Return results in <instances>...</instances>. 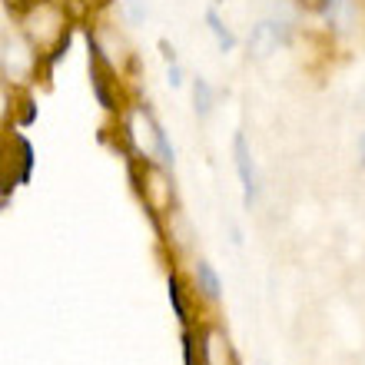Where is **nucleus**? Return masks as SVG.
I'll return each mask as SVG.
<instances>
[{
  "mask_svg": "<svg viewBox=\"0 0 365 365\" xmlns=\"http://www.w3.org/2000/svg\"><path fill=\"white\" fill-rule=\"evenodd\" d=\"M359 160H362V166H365V136H359Z\"/></svg>",
  "mask_w": 365,
  "mask_h": 365,
  "instance_id": "nucleus-11",
  "label": "nucleus"
},
{
  "mask_svg": "<svg viewBox=\"0 0 365 365\" xmlns=\"http://www.w3.org/2000/svg\"><path fill=\"white\" fill-rule=\"evenodd\" d=\"M286 40H289V34L282 20H259L250 34V53L256 60H262V57H269L272 50L282 47Z\"/></svg>",
  "mask_w": 365,
  "mask_h": 365,
  "instance_id": "nucleus-4",
  "label": "nucleus"
},
{
  "mask_svg": "<svg viewBox=\"0 0 365 365\" xmlns=\"http://www.w3.org/2000/svg\"><path fill=\"white\" fill-rule=\"evenodd\" d=\"M206 27L212 30V37H216V43H220L222 53H230V50L236 47V37L230 34V27L220 20V14H216V10H206Z\"/></svg>",
  "mask_w": 365,
  "mask_h": 365,
  "instance_id": "nucleus-8",
  "label": "nucleus"
},
{
  "mask_svg": "<svg viewBox=\"0 0 365 365\" xmlns=\"http://www.w3.org/2000/svg\"><path fill=\"white\" fill-rule=\"evenodd\" d=\"M40 0H7V7H10V14L14 17H24V14H30V10L37 7Z\"/></svg>",
  "mask_w": 365,
  "mask_h": 365,
  "instance_id": "nucleus-9",
  "label": "nucleus"
},
{
  "mask_svg": "<svg viewBox=\"0 0 365 365\" xmlns=\"http://www.w3.org/2000/svg\"><path fill=\"white\" fill-rule=\"evenodd\" d=\"M20 20H24V34H27V43L34 47V53H53V50H60V43H67V17L50 0H40Z\"/></svg>",
  "mask_w": 365,
  "mask_h": 365,
  "instance_id": "nucleus-1",
  "label": "nucleus"
},
{
  "mask_svg": "<svg viewBox=\"0 0 365 365\" xmlns=\"http://www.w3.org/2000/svg\"><path fill=\"white\" fill-rule=\"evenodd\" d=\"M299 4H302V7H309V10H329V4H332V0H299Z\"/></svg>",
  "mask_w": 365,
  "mask_h": 365,
  "instance_id": "nucleus-10",
  "label": "nucleus"
},
{
  "mask_svg": "<svg viewBox=\"0 0 365 365\" xmlns=\"http://www.w3.org/2000/svg\"><path fill=\"white\" fill-rule=\"evenodd\" d=\"M232 163H236V176L242 186V202H246V210H252L259 200V180H256V163H252L250 143L242 133L232 136Z\"/></svg>",
  "mask_w": 365,
  "mask_h": 365,
  "instance_id": "nucleus-2",
  "label": "nucleus"
},
{
  "mask_svg": "<svg viewBox=\"0 0 365 365\" xmlns=\"http://www.w3.org/2000/svg\"><path fill=\"white\" fill-rule=\"evenodd\" d=\"M196 286H200V292H202L206 299H220V292H222L220 276L212 272V266H210L206 259L196 262Z\"/></svg>",
  "mask_w": 365,
  "mask_h": 365,
  "instance_id": "nucleus-6",
  "label": "nucleus"
},
{
  "mask_svg": "<svg viewBox=\"0 0 365 365\" xmlns=\"http://www.w3.org/2000/svg\"><path fill=\"white\" fill-rule=\"evenodd\" d=\"M200 349H202V365H236L230 339L222 336L220 329H206Z\"/></svg>",
  "mask_w": 365,
  "mask_h": 365,
  "instance_id": "nucleus-5",
  "label": "nucleus"
},
{
  "mask_svg": "<svg viewBox=\"0 0 365 365\" xmlns=\"http://www.w3.org/2000/svg\"><path fill=\"white\" fill-rule=\"evenodd\" d=\"M212 100H216V96H212L210 83H206L202 77L192 80V110H196V116H200V120H206V116L212 113Z\"/></svg>",
  "mask_w": 365,
  "mask_h": 365,
  "instance_id": "nucleus-7",
  "label": "nucleus"
},
{
  "mask_svg": "<svg viewBox=\"0 0 365 365\" xmlns=\"http://www.w3.org/2000/svg\"><path fill=\"white\" fill-rule=\"evenodd\" d=\"M143 202L153 212H170L173 210V186H170V176L163 173V166L146 163L143 166Z\"/></svg>",
  "mask_w": 365,
  "mask_h": 365,
  "instance_id": "nucleus-3",
  "label": "nucleus"
}]
</instances>
